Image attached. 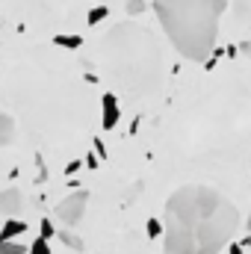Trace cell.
<instances>
[{"label": "cell", "mask_w": 251, "mask_h": 254, "mask_svg": "<svg viewBox=\"0 0 251 254\" xmlns=\"http://www.w3.org/2000/svg\"><path fill=\"white\" fill-rule=\"evenodd\" d=\"M163 254H219L240 225L237 207L213 187L189 184L163 210Z\"/></svg>", "instance_id": "cell-1"}, {"label": "cell", "mask_w": 251, "mask_h": 254, "mask_svg": "<svg viewBox=\"0 0 251 254\" xmlns=\"http://www.w3.org/2000/svg\"><path fill=\"white\" fill-rule=\"evenodd\" d=\"M101 60L107 74L130 95H154L166 77L160 39L142 24H116L101 39Z\"/></svg>", "instance_id": "cell-2"}, {"label": "cell", "mask_w": 251, "mask_h": 254, "mask_svg": "<svg viewBox=\"0 0 251 254\" xmlns=\"http://www.w3.org/2000/svg\"><path fill=\"white\" fill-rule=\"evenodd\" d=\"M228 0H154V12L169 42L189 63H207L216 51Z\"/></svg>", "instance_id": "cell-3"}, {"label": "cell", "mask_w": 251, "mask_h": 254, "mask_svg": "<svg viewBox=\"0 0 251 254\" xmlns=\"http://www.w3.org/2000/svg\"><path fill=\"white\" fill-rule=\"evenodd\" d=\"M86 207H89V192L86 190H77L71 192V195H65L63 201L57 204V219L65 222V225H77L80 219H83V213H86Z\"/></svg>", "instance_id": "cell-4"}, {"label": "cell", "mask_w": 251, "mask_h": 254, "mask_svg": "<svg viewBox=\"0 0 251 254\" xmlns=\"http://www.w3.org/2000/svg\"><path fill=\"white\" fill-rule=\"evenodd\" d=\"M21 210H24V195H21V190H15V187L0 190V216H6V219H18Z\"/></svg>", "instance_id": "cell-5"}, {"label": "cell", "mask_w": 251, "mask_h": 254, "mask_svg": "<svg viewBox=\"0 0 251 254\" xmlns=\"http://www.w3.org/2000/svg\"><path fill=\"white\" fill-rule=\"evenodd\" d=\"M119 116H122L119 98L116 95H104V101H101V125L107 127V130H113V127L119 125Z\"/></svg>", "instance_id": "cell-6"}, {"label": "cell", "mask_w": 251, "mask_h": 254, "mask_svg": "<svg viewBox=\"0 0 251 254\" xmlns=\"http://www.w3.org/2000/svg\"><path fill=\"white\" fill-rule=\"evenodd\" d=\"M24 234H27V222H21V219H9L0 228V240H18Z\"/></svg>", "instance_id": "cell-7"}, {"label": "cell", "mask_w": 251, "mask_h": 254, "mask_svg": "<svg viewBox=\"0 0 251 254\" xmlns=\"http://www.w3.org/2000/svg\"><path fill=\"white\" fill-rule=\"evenodd\" d=\"M12 139H15V122H12L6 113H0V148L9 145Z\"/></svg>", "instance_id": "cell-8"}, {"label": "cell", "mask_w": 251, "mask_h": 254, "mask_svg": "<svg viewBox=\"0 0 251 254\" xmlns=\"http://www.w3.org/2000/svg\"><path fill=\"white\" fill-rule=\"evenodd\" d=\"M30 246L18 243V240H0V254H27Z\"/></svg>", "instance_id": "cell-9"}, {"label": "cell", "mask_w": 251, "mask_h": 254, "mask_svg": "<svg viewBox=\"0 0 251 254\" xmlns=\"http://www.w3.org/2000/svg\"><path fill=\"white\" fill-rule=\"evenodd\" d=\"M57 237L63 240V243L68 246V249H74V252H83V240H80L77 234H71V231H60Z\"/></svg>", "instance_id": "cell-10"}, {"label": "cell", "mask_w": 251, "mask_h": 254, "mask_svg": "<svg viewBox=\"0 0 251 254\" xmlns=\"http://www.w3.org/2000/svg\"><path fill=\"white\" fill-rule=\"evenodd\" d=\"M27 254H54V252H51V243L39 237L36 243H30V249H27Z\"/></svg>", "instance_id": "cell-11"}, {"label": "cell", "mask_w": 251, "mask_h": 254, "mask_svg": "<svg viewBox=\"0 0 251 254\" xmlns=\"http://www.w3.org/2000/svg\"><path fill=\"white\" fill-rule=\"evenodd\" d=\"M39 237H42V240H51V237H57V228H54V222L42 219V225H39Z\"/></svg>", "instance_id": "cell-12"}, {"label": "cell", "mask_w": 251, "mask_h": 254, "mask_svg": "<svg viewBox=\"0 0 251 254\" xmlns=\"http://www.w3.org/2000/svg\"><path fill=\"white\" fill-rule=\"evenodd\" d=\"M148 237H151V240H160V237H163V222H160V219H151V222H148Z\"/></svg>", "instance_id": "cell-13"}, {"label": "cell", "mask_w": 251, "mask_h": 254, "mask_svg": "<svg viewBox=\"0 0 251 254\" xmlns=\"http://www.w3.org/2000/svg\"><path fill=\"white\" fill-rule=\"evenodd\" d=\"M107 15H110V9H107V6H98V9L89 12V24H98V21H104Z\"/></svg>", "instance_id": "cell-14"}, {"label": "cell", "mask_w": 251, "mask_h": 254, "mask_svg": "<svg viewBox=\"0 0 251 254\" xmlns=\"http://www.w3.org/2000/svg\"><path fill=\"white\" fill-rule=\"evenodd\" d=\"M54 42L63 45V48H80V39H77V36H57Z\"/></svg>", "instance_id": "cell-15"}, {"label": "cell", "mask_w": 251, "mask_h": 254, "mask_svg": "<svg viewBox=\"0 0 251 254\" xmlns=\"http://www.w3.org/2000/svg\"><path fill=\"white\" fill-rule=\"evenodd\" d=\"M127 12L130 15H142L145 12V0H127Z\"/></svg>", "instance_id": "cell-16"}, {"label": "cell", "mask_w": 251, "mask_h": 254, "mask_svg": "<svg viewBox=\"0 0 251 254\" xmlns=\"http://www.w3.org/2000/svg\"><path fill=\"white\" fill-rule=\"evenodd\" d=\"M228 254H246V249H243V246H240V243H234V246H231V249H228Z\"/></svg>", "instance_id": "cell-17"}, {"label": "cell", "mask_w": 251, "mask_h": 254, "mask_svg": "<svg viewBox=\"0 0 251 254\" xmlns=\"http://www.w3.org/2000/svg\"><path fill=\"white\" fill-rule=\"evenodd\" d=\"M240 246H243V249H251V234L246 237V240H243V243H240Z\"/></svg>", "instance_id": "cell-18"}, {"label": "cell", "mask_w": 251, "mask_h": 254, "mask_svg": "<svg viewBox=\"0 0 251 254\" xmlns=\"http://www.w3.org/2000/svg\"><path fill=\"white\" fill-rule=\"evenodd\" d=\"M243 54H251V42H246V45H243Z\"/></svg>", "instance_id": "cell-19"}, {"label": "cell", "mask_w": 251, "mask_h": 254, "mask_svg": "<svg viewBox=\"0 0 251 254\" xmlns=\"http://www.w3.org/2000/svg\"><path fill=\"white\" fill-rule=\"evenodd\" d=\"M246 231H249V234H251V216H249V222H246Z\"/></svg>", "instance_id": "cell-20"}]
</instances>
